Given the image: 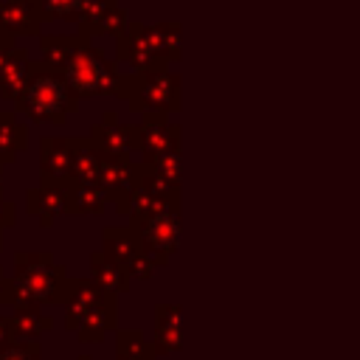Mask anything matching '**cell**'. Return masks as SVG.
<instances>
[{
	"label": "cell",
	"instance_id": "484cf974",
	"mask_svg": "<svg viewBox=\"0 0 360 360\" xmlns=\"http://www.w3.org/2000/svg\"><path fill=\"white\" fill-rule=\"evenodd\" d=\"M39 20H76L84 0H34Z\"/></svg>",
	"mask_w": 360,
	"mask_h": 360
},
{
	"label": "cell",
	"instance_id": "5b68a950",
	"mask_svg": "<svg viewBox=\"0 0 360 360\" xmlns=\"http://www.w3.org/2000/svg\"><path fill=\"white\" fill-rule=\"evenodd\" d=\"M129 107L132 110H180V76L169 73V70H152V73H135V76H121L118 79V90H129Z\"/></svg>",
	"mask_w": 360,
	"mask_h": 360
},
{
	"label": "cell",
	"instance_id": "83f0119b",
	"mask_svg": "<svg viewBox=\"0 0 360 360\" xmlns=\"http://www.w3.org/2000/svg\"><path fill=\"white\" fill-rule=\"evenodd\" d=\"M0 360H39V346L37 343H8L0 349Z\"/></svg>",
	"mask_w": 360,
	"mask_h": 360
},
{
	"label": "cell",
	"instance_id": "9c48e42d",
	"mask_svg": "<svg viewBox=\"0 0 360 360\" xmlns=\"http://www.w3.org/2000/svg\"><path fill=\"white\" fill-rule=\"evenodd\" d=\"M79 31L82 37L90 34H121L127 25L124 8H118L115 0H84L79 8Z\"/></svg>",
	"mask_w": 360,
	"mask_h": 360
},
{
	"label": "cell",
	"instance_id": "603a6c76",
	"mask_svg": "<svg viewBox=\"0 0 360 360\" xmlns=\"http://www.w3.org/2000/svg\"><path fill=\"white\" fill-rule=\"evenodd\" d=\"M90 273H93V281L107 292H124L129 287V278L104 253H93L90 256Z\"/></svg>",
	"mask_w": 360,
	"mask_h": 360
},
{
	"label": "cell",
	"instance_id": "d4e9b609",
	"mask_svg": "<svg viewBox=\"0 0 360 360\" xmlns=\"http://www.w3.org/2000/svg\"><path fill=\"white\" fill-rule=\"evenodd\" d=\"M115 360H155V349L152 343H146V338L135 329L129 332H118V352Z\"/></svg>",
	"mask_w": 360,
	"mask_h": 360
},
{
	"label": "cell",
	"instance_id": "8992f818",
	"mask_svg": "<svg viewBox=\"0 0 360 360\" xmlns=\"http://www.w3.org/2000/svg\"><path fill=\"white\" fill-rule=\"evenodd\" d=\"M115 53L121 62L135 68V73L166 70V65H169L163 45H160V37H158V28L143 25V22H127L124 25V31L118 34V42H115Z\"/></svg>",
	"mask_w": 360,
	"mask_h": 360
},
{
	"label": "cell",
	"instance_id": "1f68e13d",
	"mask_svg": "<svg viewBox=\"0 0 360 360\" xmlns=\"http://www.w3.org/2000/svg\"><path fill=\"white\" fill-rule=\"evenodd\" d=\"M0 248H3V239H0Z\"/></svg>",
	"mask_w": 360,
	"mask_h": 360
},
{
	"label": "cell",
	"instance_id": "f546056e",
	"mask_svg": "<svg viewBox=\"0 0 360 360\" xmlns=\"http://www.w3.org/2000/svg\"><path fill=\"white\" fill-rule=\"evenodd\" d=\"M0 304H11V281H6L3 270H0Z\"/></svg>",
	"mask_w": 360,
	"mask_h": 360
},
{
	"label": "cell",
	"instance_id": "ffe728a7",
	"mask_svg": "<svg viewBox=\"0 0 360 360\" xmlns=\"http://www.w3.org/2000/svg\"><path fill=\"white\" fill-rule=\"evenodd\" d=\"M28 129L17 121L14 112H0V163H11L17 152L25 149Z\"/></svg>",
	"mask_w": 360,
	"mask_h": 360
},
{
	"label": "cell",
	"instance_id": "7a4b0ae2",
	"mask_svg": "<svg viewBox=\"0 0 360 360\" xmlns=\"http://www.w3.org/2000/svg\"><path fill=\"white\" fill-rule=\"evenodd\" d=\"M68 278L51 253H17L11 278V304L17 309H39L65 298Z\"/></svg>",
	"mask_w": 360,
	"mask_h": 360
},
{
	"label": "cell",
	"instance_id": "ac0fdd59",
	"mask_svg": "<svg viewBox=\"0 0 360 360\" xmlns=\"http://www.w3.org/2000/svg\"><path fill=\"white\" fill-rule=\"evenodd\" d=\"M169 146H180V129L172 124H138L135 127V149L143 155L163 152Z\"/></svg>",
	"mask_w": 360,
	"mask_h": 360
},
{
	"label": "cell",
	"instance_id": "ba28073f",
	"mask_svg": "<svg viewBox=\"0 0 360 360\" xmlns=\"http://www.w3.org/2000/svg\"><path fill=\"white\" fill-rule=\"evenodd\" d=\"M129 231L138 236V242L143 245V250H146V256L152 262H166L177 250V245H180L177 208H166V211H160V214L132 225Z\"/></svg>",
	"mask_w": 360,
	"mask_h": 360
},
{
	"label": "cell",
	"instance_id": "7c38bea8",
	"mask_svg": "<svg viewBox=\"0 0 360 360\" xmlns=\"http://www.w3.org/2000/svg\"><path fill=\"white\" fill-rule=\"evenodd\" d=\"M39 160H42V180L48 186L62 188L70 180V143H68V138H42Z\"/></svg>",
	"mask_w": 360,
	"mask_h": 360
},
{
	"label": "cell",
	"instance_id": "4fadbf2b",
	"mask_svg": "<svg viewBox=\"0 0 360 360\" xmlns=\"http://www.w3.org/2000/svg\"><path fill=\"white\" fill-rule=\"evenodd\" d=\"M39 8L34 0H0V28L8 34H37Z\"/></svg>",
	"mask_w": 360,
	"mask_h": 360
},
{
	"label": "cell",
	"instance_id": "4316f807",
	"mask_svg": "<svg viewBox=\"0 0 360 360\" xmlns=\"http://www.w3.org/2000/svg\"><path fill=\"white\" fill-rule=\"evenodd\" d=\"M158 37H160V45H163V53L169 62H177L180 59V25L177 22H158Z\"/></svg>",
	"mask_w": 360,
	"mask_h": 360
},
{
	"label": "cell",
	"instance_id": "d6a6232c",
	"mask_svg": "<svg viewBox=\"0 0 360 360\" xmlns=\"http://www.w3.org/2000/svg\"><path fill=\"white\" fill-rule=\"evenodd\" d=\"M82 360H87V357H82Z\"/></svg>",
	"mask_w": 360,
	"mask_h": 360
},
{
	"label": "cell",
	"instance_id": "d6986e66",
	"mask_svg": "<svg viewBox=\"0 0 360 360\" xmlns=\"http://www.w3.org/2000/svg\"><path fill=\"white\" fill-rule=\"evenodd\" d=\"M28 214H34L42 225H51L56 219V214L65 211V194L56 186H45V188H31L28 191Z\"/></svg>",
	"mask_w": 360,
	"mask_h": 360
},
{
	"label": "cell",
	"instance_id": "7402d4cb",
	"mask_svg": "<svg viewBox=\"0 0 360 360\" xmlns=\"http://www.w3.org/2000/svg\"><path fill=\"white\" fill-rule=\"evenodd\" d=\"M143 166H149L158 177H163L166 183L177 186L180 188V169H183V158H180V146H169L163 152H155V155H143Z\"/></svg>",
	"mask_w": 360,
	"mask_h": 360
},
{
	"label": "cell",
	"instance_id": "5bb4252c",
	"mask_svg": "<svg viewBox=\"0 0 360 360\" xmlns=\"http://www.w3.org/2000/svg\"><path fill=\"white\" fill-rule=\"evenodd\" d=\"M68 143H70V180L96 183L104 155L90 143V138H68Z\"/></svg>",
	"mask_w": 360,
	"mask_h": 360
},
{
	"label": "cell",
	"instance_id": "3957f363",
	"mask_svg": "<svg viewBox=\"0 0 360 360\" xmlns=\"http://www.w3.org/2000/svg\"><path fill=\"white\" fill-rule=\"evenodd\" d=\"M14 107L25 112L31 121L62 124L65 115L76 110V96L65 87L59 73L48 70L42 62H31L25 82L14 96Z\"/></svg>",
	"mask_w": 360,
	"mask_h": 360
},
{
	"label": "cell",
	"instance_id": "52a82bcc",
	"mask_svg": "<svg viewBox=\"0 0 360 360\" xmlns=\"http://www.w3.org/2000/svg\"><path fill=\"white\" fill-rule=\"evenodd\" d=\"M127 278H149L155 262L146 256L143 245L129 228H104V250H101Z\"/></svg>",
	"mask_w": 360,
	"mask_h": 360
},
{
	"label": "cell",
	"instance_id": "277c9868",
	"mask_svg": "<svg viewBox=\"0 0 360 360\" xmlns=\"http://www.w3.org/2000/svg\"><path fill=\"white\" fill-rule=\"evenodd\" d=\"M59 79L73 96H101V93H115L121 76L115 65L104 56V51L93 48L84 37L73 51V56L59 70Z\"/></svg>",
	"mask_w": 360,
	"mask_h": 360
},
{
	"label": "cell",
	"instance_id": "cb8c5ba5",
	"mask_svg": "<svg viewBox=\"0 0 360 360\" xmlns=\"http://www.w3.org/2000/svg\"><path fill=\"white\" fill-rule=\"evenodd\" d=\"M82 39H84L82 34H79V37H45V39H42V53H45L42 65H45L48 70L59 73V70L65 68V62L73 56V51L79 48Z\"/></svg>",
	"mask_w": 360,
	"mask_h": 360
},
{
	"label": "cell",
	"instance_id": "30bf717a",
	"mask_svg": "<svg viewBox=\"0 0 360 360\" xmlns=\"http://www.w3.org/2000/svg\"><path fill=\"white\" fill-rule=\"evenodd\" d=\"M115 121H118L115 112H107L104 124H98L90 132V143L104 158H127L135 149V127H121Z\"/></svg>",
	"mask_w": 360,
	"mask_h": 360
},
{
	"label": "cell",
	"instance_id": "2e32d148",
	"mask_svg": "<svg viewBox=\"0 0 360 360\" xmlns=\"http://www.w3.org/2000/svg\"><path fill=\"white\" fill-rule=\"evenodd\" d=\"M155 354H172L180 349V307L160 304L155 309Z\"/></svg>",
	"mask_w": 360,
	"mask_h": 360
},
{
	"label": "cell",
	"instance_id": "44dd1931",
	"mask_svg": "<svg viewBox=\"0 0 360 360\" xmlns=\"http://www.w3.org/2000/svg\"><path fill=\"white\" fill-rule=\"evenodd\" d=\"M8 323L14 338H20L22 343H37V338L45 335L53 321L42 309H17V315H11Z\"/></svg>",
	"mask_w": 360,
	"mask_h": 360
},
{
	"label": "cell",
	"instance_id": "f1b7e54d",
	"mask_svg": "<svg viewBox=\"0 0 360 360\" xmlns=\"http://www.w3.org/2000/svg\"><path fill=\"white\" fill-rule=\"evenodd\" d=\"M11 340H14V335H11V323H8V318L0 315V349H6Z\"/></svg>",
	"mask_w": 360,
	"mask_h": 360
},
{
	"label": "cell",
	"instance_id": "6da1fadb",
	"mask_svg": "<svg viewBox=\"0 0 360 360\" xmlns=\"http://www.w3.org/2000/svg\"><path fill=\"white\" fill-rule=\"evenodd\" d=\"M65 326L79 335L82 343H98L115 326V292L101 290L96 281H68L65 290Z\"/></svg>",
	"mask_w": 360,
	"mask_h": 360
},
{
	"label": "cell",
	"instance_id": "e0dca14e",
	"mask_svg": "<svg viewBox=\"0 0 360 360\" xmlns=\"http://www.w3.org/2000/svg\"><path fill=\"white\" fill-rule=\"evenodd\" d=\"M28 51L25 48H3L0 51V93L14 98L28 76Z\"/></svg>",
	"mask_w": 360,
	"mask_h": 360
},
{
	"label": "cell",
	"instance_id": "4dcf8cb0",
	"mask_svg": "<svg viewBox=\"0 0 360 360\" xmlns=\"http://www.w3.org/2000/svg\"><path fill=\"white\" fill-rule=\"evenodd\" d=\"M11 45H14V34H8V31L0 28V51L3 48H11Z\"/></svg>",
	"mask_w": 360,
	"mask_h": 360
},
{
	"label": "cell",
	"instance_id": "9a60e30c",
	"mask_svg": "<svg viewBox=\"0 0 360 360\" xmlns=\"http://www.w3.org/2000/svg\"><path fill=\"white\" fill-rule=\"evenodd\" d=\"M62 194H65V208L70 214H101L107 205V197L98 188V183L68 180L62 186Z\"/></svg>",
	"mask_w": 360,
	"mask_h": 360
},
{
	"label": "cell",
	"instance_id": "8fae6325",
	"mask_svg": "<svg viewBox=\"0 0 360 360\" xmlns=\"http://www.w3.org/2000/svg\"><path fill=\"white\" fill-rule=\"evenodd\" d=\"M135 180V166L127 158H101L98 166V188L104 191V197L115 200V208H121V202L127 200L129 188Z\"/></svg>",
	"mask_w": 360,
	"mask_h": 360
}]
</instances>
